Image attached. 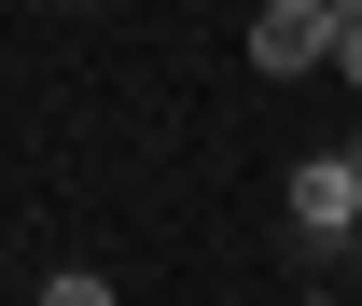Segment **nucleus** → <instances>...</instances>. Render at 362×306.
Masks as SVG:
<instances>
[{
    "label": "nucleus",
    "instance_id": "nucleus-1",
    "mask_svg": "<svg viewBox=\"0 0 362 306\" xmlns=\"http://www.w3.org/2000/svg\"><path fill=\"white\" fill-rule=\"evenodd\" d=\"M349 14H334V0H265V14H251V70H279V84H293V70H334V28H349Z\"/></svg>",
    "mask_w": 362,
    "mask_h": 306
},
{
    "label": "nucleus",
    "instance_id": "nucleus-2",
    "mask_svg": "<svg viewBox=\"0 0 362 306\" xmlns=\"http://www.w3.org/2000/svg\"><path fill=\"white\" fill-rule=\"evenodd\" d=\"M279 195H293V237H349L362 223V153H307Z\"/></svg>",
    "mask_w": 362,
    "mask_h": 306
},
{
    "label": "nucleus",
    "instance_id": "nucleus-3",
    "mask_svg": "<svg viewBox=\"0 0 362 306\" xmlns=\"http://www.w3.org/2000/svg\"><path fill=\"white\" fill-rule=\"evenodd\" d=\"M42 306H126V293H112L98 264H56V278H42Z\"/></svg>",
    "mask_w": 362,
    "mask_h": 306
},
{
    "label": "nucleus",
    "instance_id": "nucleus-4",
    "mask_svg": "<svg viewBox=\"0 0 362 306\" xmlns=\"http://www.w3.org/2000/svg\"><path fill=\"white\" fill-rule=\"evenodd\" d=\"M334 84H362V14H349V28H334Z\"/></svg>",
    "mask_w": 362,
    "mask_h": 306
},
{
    "label": "nucleus",
    "instance_id": "nucleus-5",
    "mask_svg": "<svg viewBox=\"0 0 362 306\" xmlns=\"http://www.w3.org/2000/svg\"><path fill=\"white\" fill-rule=\"evenodd\" d=\"M307 306H334V293H307Z\"/></svg>",
    "mask_w": 362,
    "mask_h": 306
},
{
    "label": "nucleus",
    "instance_id": "nucleus-6",
    "mask_svg": "<svg viewBox=\"0 0 362 306\" xmlns=\"http://www.w3.org/2000/svg\"><path fill=\"white\" fill-rule=\"evenodd\" d=\"M334 14H349V0H334Z\"/></svg>",
    "mask_w": 362,
    "mask_h": 306
}]
</instances>
